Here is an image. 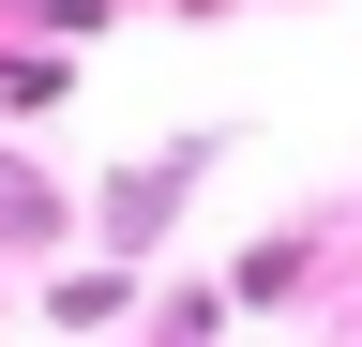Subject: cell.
I'll return each instance as SVG.
<instances>
[{
  "label": "cell",
  "mask_w": 362,
  "mask_h": 347,
  "mask_svg": "<svg viewBox=\"0 0 362 347\" xmlns=\"http://www.w3.org/2000/svg\"><path fill=\"white\" fill-rule=\"evenodd\" d=\"M166 196H181V166H151V182H121V196H106V242H121V257H151V242H166Z\"/></svg>",
  "instance_id": "1"
}]
</instances>
